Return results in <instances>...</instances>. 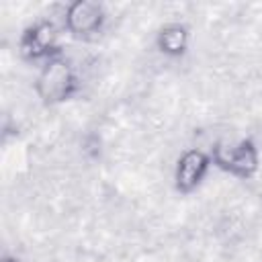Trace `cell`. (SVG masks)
<instances>
[{
  "mask_svg": "<svg viewBox=\"0 0 262 262\" xmlns=\"http://www.w3.org/2000/svg\"><path fill=\"white\" fill-rule=\"evenodd\" d=\"M80 90H82L80 74L74 61L66 55V51L43 61L33 80V92L43 106L63 104L76 98Z\"/></svg>",
  "mask_w": 262,
  "mask_h": 262,
  "instance_id": "obj_1",
  "label": "cell"
},
{
  "mask_svg": "<svg viewBox=\"0 0 262 262\" xmlns=\"http://www.w3.org/2000/svg\"><path fill=\"white\" fill-rule=\"evenodd\" d=\"M16 49L27 61H47L66 51L59 41V27L49 18H39L27 25L16 41Z\"/></svg>",
  "mask_w": 262,
  "mask_h": 262,
  "instance_id": "obj_3",
  "label": "cell"
},
{
  "mask_svg": "<svg viewBox=\"0 0 262 262\" xmlns=\"http://www.w3.org/2000/svg\"><path fill=\"white\" fill-rule=\"evenodd\" d=\"M190 39H192V33H190L188 25H184L180 20H170V23H164L156 31L154 45H156L158 53H162L164 57L180 59L188 53Z\"/></svg>",
  "mask_w": 262,
  "mask_h": 262,
  "instance_id": "obj_6",
  "label": "cell"
},
{
  "mask_svg": "<svg viewBox=\"0 0 262 262\" xmlns=\"http://www.w3.org/2000/svg\"><path fill=\"white\" fill-rule=\"evenodd\" d=\"M0 262H20V258H18L16 254H4Z\"/></svg>",
  "mask_w": 262,
  "mask_h": 262,
  "instance_id": "obj_7",
  "label": "cell"
},
{
  "mask_svg": "<svg viewBox=\"0 0 262 262\" xmlns=\"http://www.w3.org/2000/svg\"><path fill=\"white\" fill-rule=\"evenodd\" d=\"M106 8L94 0H74L63 6L61 12V27L74 39L88 41L98 37L106 25Z\"/></svg>",
  "mask_w": 262,
  "mask_h": 262,
  "instance_id": "obj_4",
  "label": "cell"
},
{
  "mask_svg": "<svg viewBox=\"0 0 262 262\" xmlns=\"http://www.w3.org/2000/svg\"><path fill=\"white\" fill-rule=\"evenodd\" d=\"M211 166H213L211 154L201 147H188V149L180 151V156L174 162V170H172L174 190L180 196L192 194L207 178Z\"/></svg>",
  "mask_w": 262,
  "mask_h": 262,
  "instance_id": "obj_5",
  "label": "cell"
},
{
  "mask_svg": "<svg viewBox=\"0 0 262 262\" xmlns=\"http://www.w3.org/2000/svg\"><path fill=\"white\" fill-rule=\"evenodd\" d=\"M209 154L217 170L239 180H250L260 170V147L252 137H242L233 143L217 141Z\"/></svg>",
  "mask_w": 262,
  "mask_h": 262,
  "instance_id": "obj_2",
  "label": "cell"
}]
</instances>
